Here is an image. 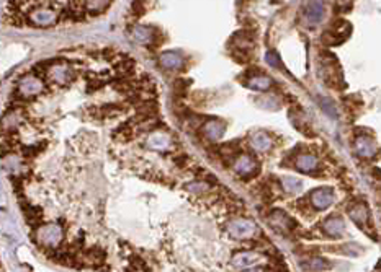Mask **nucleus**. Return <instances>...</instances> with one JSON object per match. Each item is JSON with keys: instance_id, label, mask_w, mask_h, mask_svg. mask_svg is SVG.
Returning <instances> with one entry per match:
<instances>
[{"instance_id": "obj_1", "label": "nucleus", "mask_w": 381, "mask_h": 272, "mask_svg": "<svg viewBox=\"0 0 381 272\" xmlns=\"http://www.w3.org/2000/svg\"><path fill=\"white\" fill-rule=\"evenodd\" d=\"M38 8H33L32 12L28 13V18L34 27H51V25L56 23L58 20L59 12H56L53 7V3L43 2V3H36Z\"/></svg>"}, {"instance_id": "obj_2", "label": "nucleus", "mask_w": 381, "mask_h": 272, "mask_svg": "<svg viewBox=\"0 0 381 272\" xmlns=\"http://www.w3.org/2000/svg\"><path fill=\"white\" fill-rule=\"evenodd\" d=\"M350 31H352V28H350L349 22H335L332 28L322 34V41L327 46H337L349 38Z\"/></svg>"}, {"instance_id": "obj_3", "label": "nucleus", "mask_w": 381, "mask_h": 272, "mask_svg": "<svg viewBox=\"0 0 381 272\" xmlns=\"http://www.w3.org/2000/svg\"><path fill=\"white\" fill-rule=\"evenodd\" d=\"M268 223H270V227L273 230H277V232H282V233H289L291 230L296 228V220H293L291 217H288L286 212H283V210L277 209L273 210V212L267 217Z\"/></svg>"}, {"instance_id": "obj_4", "label": "nucleus", "mask_w": 381, "mask_h": 272, "mask_svg": "<svg viewBox=\"0 0 381 272\" xmlns=\"http://www.w3.org/2000/svg\"><path fill=\"white\" fill-rule=\"evenodd\" d=\"M311 204L314 209L318 210H324L327 207H331L335 201V192L332 188H327V186H321V188H316L314 191H311Z\"/></svg>"}, {"instance_id": "obj_5", "label": "nucleus", "mask_w": 381, "mask_h": 272, "mask_svg": "<svg viewBox=\"0 0 381 272\" xmlns=\"http://www.w3.org/2000/svg\"><path fill=\"white\" fill-rule=\"evenodd\" d=\"M227 232H229L232 238L247 240L255 235L257 227H255V223L251 222V220H236V222H232L229 227H227Z\"/></svg>"}, {"instance_id": "obj_6", "label": "nucleus", "mask_w": 381, "mask_h": 272, "mask_svg": "<svg viewBox=\"0 0 381 272\" xmlns=\"http://www.w3.org/2000/svg\"><path fill=\"white\" fill-rule=\"evenodd\" d=\"M63 240V230L58 225L48 223L38 230V241L44 246H56Z\"/></svg>"}, {"instance_id": "obj_7", "label": "nucleus", "mask_w": 381, "mask_h": 272, "mask_svg": "<svg viewBox=\"0 0 381 272\" xmlns=\"http://www.w3.org/2000/svg\"><path fill=\"white\" fill-rule=\"evenodd\" d=\"M234 171L237 174H241L244 178H252L255 176L258 171L257 162L249 155H241L237 158V162L234 163Z\"/></svg>"}, {"instance_id": "obj_8", "label": "nucleus", "mask_w": 381, "mask_h": 272, "mask_svg": "<svg viewBox=\"0 0 381 272\" xmlns=\"http://www.w3.org/2000/svg\"><path fill=\"white\" fill-rule=\"evenodd\" d=\"M324 13H326V8L322 2H309L304 5L303 15L308 25H318L319 22H322Z\"/></svg>"}, {"instance_id": "obj_9", "label": "nucleus", "mask_w": 381, "mask_h": 272, "mask_svg": "<svg viewBox=\"0 0 381 272\" xmlns=\"http://www.w3.org/2000/svg\"><path fill=\"white\" fill-rule=\"evenodd\" d=\"M41 90H43V83L36 79V77H25L18 85V93L25 96V98L38 95Z\"/></svg>"}, {"instance_id": "obj_10", "label": "nucleus", "mask_w": 381, "mask_h": 272, "mask_svg": "<svg viewBox=\"0 0 381 272\" xmlns=\"http://www.w3.org/2000/svg\"><path fill=\"white\" fill-rule=\"evenodd\" d=\"M355 152H357L358 157L372 158L375 153H377L375 140L373 138L367 137V136H358L357 138H355Z\"/></svg>"}, {"instance_id": "obj_11", "label": "nucleus", "mask_w": 381, "mask_h": 272, "mask_svg": "<svg viewBox=\"0 0 381 272\" xmlns=\"http://www.w3.org/2000/svg\"><path fill=\"white\" fill-rule=\"evenodd\" d=\"M322 228H324V232H326L327 237H331V238H340L345 233L344 220L340 217H337V215H332V217L324 220Z\"/></svg>"}, {"instance_id": "obj_12", "label": "nucleus", "mask_w": 381, "mask_h": 272, "mask_svg": "<svg viewBox=\"0 0 381 272\" xmlns=\"http://www.w3.org/2000/svg\"><path fill=\"white\" fill-rule=\"evenodd\" d=\"M159 62L162 67L167 70H179L184 67L185 60L179 53H175V51H167V53H162L159 55Z\"/></svg>"}, {"instance_id": "obj_13", "label": "nucleus", "mask_w": 381, "mask_h": 272, "mask_svg": "<svg viewBox=\"0 0 381 272\" xmlns=\"http://www.w3.org/2000/svg\"><path fill=\"white\" fill-rule=\"evenodd\" d=\"M224 131H226L224 122H221L220 119H211L203 124V134L206 136V138H210V140H220L224 136Z\"/></svg>"}, {"instance_id": "obj_14", "label": "nucleus", "mask_w": 381, "mask_h": 272, "mask_svg": "<svg viewBox=\"0 0 381 272\" xmlns=\"http://www.w3.org/2000/svg\"><path fill=\"white\" fill-rule=\"evenodd\" d=\"M319 166V160L316 155H311V153H304V155H299L296 158V168L301 173H308L311 174L318 170Z\"/></svg>"}, {"instance_id": "obj_15", "label": "nucleus", "mask_w": 381, "mask_h": 272, "mask_svg": "<svg viewBox=\"0 0 381 272\" xmlns=\"http://www.w3.org/2000/svg\"><path fill=\"white\" fill-rule=\"evenodd\" d=\"M258 261V254L252 253V251H241L232 256V264L236 268H241V269H247V268H252Z\"/></svg>"}, {"instance_id": "obj_16", "label": "nucleus", "mask_w": 381, "mask_h": 272, "mask_svg": "<svg viewBox=\"0 0 381 272\" xmlns=\"http://www.w3.org/2000/svg\"><path fill=\"white\" fill-rule=\"evenodd\" d=\"M134 33V38L141 41L144 44H149V43H156L157 41V29L152 28V27H146V25H139L133 29Z\"/></svg>"}, {"instance_id": "obj_17", "label": "nucleus", "mask_w": 381, "mask_h": 272, "mask_svg": "<svg viewBox=\"0 0 381 272\" xmlns=\"http://www.w3.org/2000/svg\"><path fill=\"white\" fill-rule=\"evenodd\" d=\"M349 215H350V218H353V222L357 223L358 227L363 228V225L368 222L367 204H353L352 207L349 209Z\"/></svg>"}, {"instance_id": "obj_18", "label": "nucleus", "mask_w": 381, "mask_h": 272, "mask_svg": "<svg viewBox=\"0 0 381 272\" xmlns=\"http://www.w3.org/2000/svg\"><path fill=\"white\" fill-rule=\"evenodd\" d=\"M51 79L59 85H67L69 80L74 79V74L65 65H54L53 70H51Z\"/></svg>"}, {"instance_id": "obj_19", "label": "nucleus", "mask_w": 381, "mask_h": 272, "mask_svg": "<svg viewBox=\"0 0 381 272\" xmlns=\"http://www.w3.org/2000/svg\"><path fill=\"white\" fill-rule=\"evenodd\" d=\"M247 86L249 88H252V90H257V91H267L273 86V82H272L270 77L258 74L255 77H252V79H249Z\"/></svg>"}, {"instance_id": "obj_20", "label": "nucleus", "mask_w": 381, "mask_h": 272, "mask_svg": "<svg viewBox=\"0 0 381 272\" xmlns=\"http://www.w3.org/2000/svg\"><path fill=\"white\" fill-rule=\"evenodd\" d=\"M251 145L255 148L257 152H267L268 148L273 145V142H272V138L265 134V132H257V134L252 137Z\"/></svg>"}, {"instance_id": "obj_21", "label": "nucleus", "mask_w": 381, "mask_h": 272, "mask_svg": "<svg viewBox=\"0 0 381 272\" xmlns=\"http://www.w3.org/2000/svg\"><path fill=\"white\" fill-rule=\"evenodd\" d=\"M331 268V263L324 258H311L308 259V263H303V269H306L308 272H321V271H327Z\"/></svg>"}, {"instance_id": "obj_22", "label": "nucleus", "mask_w": 381, "mask_h": 272, "mask_svg": "<svg viewBox=\"0 0 381 272\" xmlns=\"http://www.w3.org/2000/svg\"><path fill=\"white\" fill-rule=\"evenodd\" d=\"M331 251L337 254H347V256H360L365 253V249L357 243H345L340 248H332Z\"/></svg>"}, {"instance_id": "obj_23", "label": "nucleus", "mask_w": 381, "mask_h": 272, "mask_svg": "<svg viewBox=\"0 0 381 272\" xmlns=\"http://www.w3.org/2000/svg\"><path fill=\"white\" fill-rule=\"evenodd\" d=\"M23 212H25V217L28 218V222L32 223V225H36V223L41 222V217H43L41 209L33 207V205H25Z\"/></svg>"}, {"instance_id": "obj_24", "label": "nucleus", "mask_w": 381, "mask_h": 272, "mask_svg": "<svg viewBox=\"0 0 381 272\" xmlns=\"http://www.w3.org/2000/svg\"><path fill=\"white\" fill-rule=\"evenodd\" d=\"M282 184L288 194H298L303 189V183L296 178H283Z\"/></svg>"}, {"instance_id": "obj_25", "label": "nucleus", "mask_w": 381, "mask_h": 272, "mask_svg": "<svg viewBox=\"0 0 381 272\" xmlns=\"http://www.w3.org/2000/svg\"><path fill=\"white\" fill-rule=\"evenodd\" d=\"M319 105H321L322 111L326 112V114L329 117H332V119H337V109H335V106L332 105L331 100L327 98H322V96H319Z\"/></svg>"}, {"instance_id": "obj_26", "label": "nucleus", "mask_w": 381, "mask_h": 272, "mask_svg": "<svg viewBox=\"0 0 381 272\" xmlns=\"http://www.w3.org/2000/svg\"><path fill=\"white\" fill-rule=\"evenodd\" d=\"M18 122H20V119H18V116L15 114H7V116H3V119H2V127H3V131H13V129H17V126H18Z\"/></svg>"}, {"instance_id": "obj_27", "label": "nucleus", "mask_w": 381, "mask_h": 272, "mask_svg": "<svg viewBox=\"0 0 381 272\" xmlns=\"http://www.w3.org/2000/svg\"><path fill=\"white\" fill-rule=\"evenodd\" d=\"M258 105H260L262 108H265V109H280V101H278L275 96H265V98H260L258 100Z\"/></svg>"}, {"instance_id": "obj_28", "label": "nucleus", "mask_w": 381, "mask_h": 272, "mask_svg": "<svg viewBox=\"0 0 381 272\" xmlns=\"http://www.w3.org/2000/svg\"><path fill=\"white\" fill-rule=\"evenodd\" d=\"M149 142H151L149 145L154 147V148H165L167 145H169L170 140H169V137L164 136V134H156Z\"/></svg>"}, {"instance_id": "obj_29", "label": "nucleus", "mask_w": 381, "mask_h": 272, "mask_svg": "<svg viewBox=\"0 0 381 272\" xmlns=\"http://www.w3.org/2000/svg\"><path fill=\"white\" fill-rule=\"evenodd\" d=\"M187 191H191L193 194H205L208 191V184L203 181H193L185 186Z\"/></svg>"}, {"instance_id": "obj_30", "label": "nucleus", "mask_w": 381, "mask_h": 272, "mask_svg": "<svg viewBox=\"0 0 381 272\" xmlns=\"http://www.w3.org/2000/svg\"><path fill=\"white\" fill-rule=\"evenodd\" d=\"M265 60L268 64L272 65V67H275V69H283V65H282V60H280V55H278L275 51H268L267 53V55H265Z\"/></svg>"}, {"instance_id": "obj_31", "label": "nucleus", "mask_w": 381, "mask_h": 272, "mask_svg": "<svg viewBox=\"0 0 381 272\" xmlns=\"http://www.w3.org/2000/svg\"><path fill=\"white\" fill-rule=\"evenodd\" d=\"M108 2H89V3H84V7H87V12L90 10H95L94 13H101L105 12V8L108 7Z\"/></svg>"}, {"instance_id": "obj_32", "label": "nucleus", "mask_w": 381, "mask_h": 272, "mask_svg": "<svg viewBox=\"0 0 381 272\" xmlns=\"http://www.w3.org/2000/svg\"><path fill=\"white\" fill-rule=\"evenodd\" d=\"M244 272H265L262 268H247V269H244Z\"/></svg>"}]
</instances>
